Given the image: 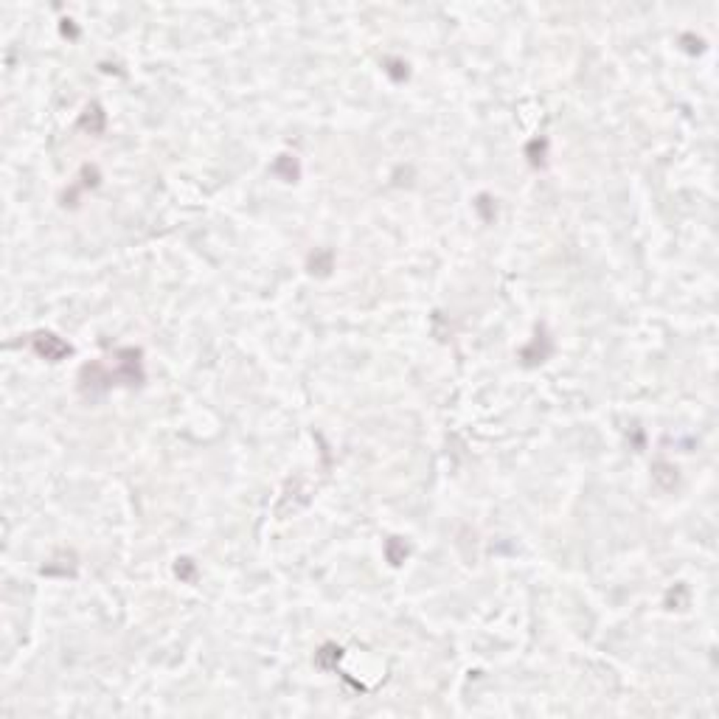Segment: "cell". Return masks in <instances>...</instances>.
Returning a JSON list of instances; mask_svg holds the SVG:
<instances>
[{
    "label": "cell",
    "mask_w": 719,
    "mask_h": 719,
    "mask_svg": "<svg viewBox=\"0 0 719 719\" xmlns=\"http://www.w3.org/2000/svg\"><path fill=\"white\" fill-rule=\"evenodd\" d=\"M37 346V351L43 354V357H48V360H60L62 354H71V346L68 343H62L60 337H54V334H40V340L34 343Z\"/></svg>",
    "instance_id": "obj_1"
}]
</instances>
